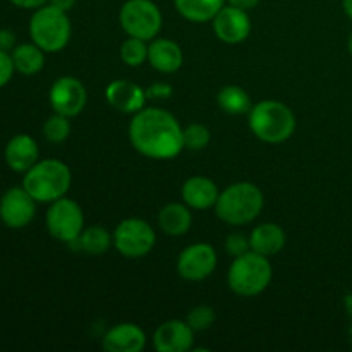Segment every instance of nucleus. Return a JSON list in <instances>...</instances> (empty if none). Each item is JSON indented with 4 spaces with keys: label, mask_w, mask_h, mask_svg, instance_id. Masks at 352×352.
I'll use <instances>...</instances> for the list:
<instances>
[{
    "label": "nucleus",
    "mask_w": 352,
    "mask_h": 352,
    "mask_svg": "<svg viewBox=\"0 0 352 352\" xmlns=\"http://www.w3.org/2000/svg\"><path fill=\"white\" fill-rule=\"evenodd\" d=\"M129 141L138 153L151 160H170L184 150L181 124L160 107H144L133 113Z\"/></svg>",
    "instance_id": "f257e3e1"
},
{
    "label": "nucleus",
    "mask_w": 352,
    "mask_h": 352,
    "mask_svg": "<svg viewBox=\"0 0 352 352\" xmlns=\"http://www.w3.org/2000/svg\"><path fill=\"white\" fill-rule=\"evenodd\" d=\"M248 124L258 140L270 144L287 141L298 126L294 112L278 100H263L254 103L248 112Z\"/></svg>",
    "instance_id": "f03ea898"
},
{
    "label": "nucleus",
    "mask_w": 352,
    "mask_h": 352,
    "mask_svg": "<svg viewBox=\"0 0 352 352\" xmlns=\"http://www.w3.org/2000/svg\"><path fill=\"white\" fill-rule=\"evenodd\" d=\"M265 196L253 182H234L220 191L215 203V213L229 226H246L261 213Z\"/></svg>",
    "instance_id": "7ed1b4c3"
},
{
    "label": "nucleus",
    "mask_w": 352,
    "mask_h": 352,
    "mask_svg": "<svg viewBox=\"0 0 352 352\" xmlns=\"http://www.w3.org/2000/svg\"><path fill=\"white\" fill-rule=\"evenodd\" d=\"M72 174L67 164L57 158L38 160L28 172H24L23 188L36 199L38 203H47L64 198L71 188Z\"/></svg>",
    "instance_id": "20e7f679"
},
{
    "label": "nucleus",
    "mask_w": 352,
    "mask_h": 352,
    "mask_svg": "<svg viewBox=\"0 0 352 352\" xmlns=\"http://www.w3.org/2000/svg\"><path fill=\"white\" fill-rule=\"evenodd\" d=\"M274 277L270 258L254 251L234 258L227 272V284L234 294L241 298L260 296L270 285Z\"/></svg>",
    "instance_id": "39448f33"
},
{
    "label": "nucleus",
    "mask_w": 352,
    "mask_h": 352,
    "mask_svg": "<svg viewBox=\"0 0 352 352\" xmlns=\"http://www.w3.org/2000/svg\"><path fill=\"white\" fill-rule=\"evenodd\" d=\"M72 26L67 12L52 3L34 9L30 19V36L45 54H57L67 47Z\"/></svg>",
    "instance_id": "423d86ee"
},
{
    "label": "nucleus",
    "mask_w": 352,
    "mask_h": 352,
    "mask_svg": "<svg viewBox=\"0 0 352 352\" xmlns=\"http://www.w3.org/2000/svg\"><path fill=\"white\" fill-rule=\"evenodd\" d=\"M119 23L127 36L151 41L160 34L164 16L153 0H127L119 10Z\"/></svg>",
    "instance_id": "0eeeda50"
},
{
    "label": "nucleus",
    "mask_w": 352,
    "mask_h": 352,
    "mask_svg": "<svg viewBox=\"0 0 352 352\" xmlns=\"http://www.w3.org/2000/svg\"><path fill=\"white\" fill-rule=\"evenodd\" d=\"M47 230L54 239L71 244L85 229V213L74 199L58 198L50 203L45 217Z\"/></svg>",
    "instance_id": "6e6552de"
},
{
    "label": "nucleus",
    "mask_w": 352,
    "mask_h": 352,
    "mask_svg": "<svg viewBox=\"0 0 352 352\" xmlns=\"http://www.w3.org/2000/svg\"><path fill=\"white\" fill-rule=\"evenodd\" d=\"M112 237L116 250L129 260L146 256L157 244V234L153 227L141 219L122 220L116 227Z\"/></svg>",
    "instance_id": "1a4fd4ad"
},
{
    "label": "nucleus",
    "mask_w": 352,
    "mask_h": 352,
    "mask_svg": "<svg viewBox=\"0 0 352 352\" xmlns=\"http://www.w3.org/2000/svg\"><path fill=\"white\" fill-rule=\"evenodd\" d=\"M38 201L21 186L9 188L0 196V222L9 229H24L36 215Z\"/></svg>",
    "instance_id": "9d476101"
},
{
    "label": "nucleus",
    "mask_w": 352,
    "mask_h": 352,
    "mask_svg": "<svg viewBox=\"0 0 352 352\" xmlns=\"http://www.w3.org/2000/svg\"><path fill=\"white\" fill-rule=\"evenodd\" d=\"M48 102L55 113L72 119L85 110L88 93H86L85 85L78 78L62 76L52 85L50 91H48Z\"/></svg>",
    "instance_id": "9b49d317"
},
{
    "label": "nucleus",
    "mask_w": 352,
    "mask_h": 352,
    "mask_svg": "<svg viewBox=\"0 0 352 352\" xmlns=\"http://www.w3.org/2000/svg\"><path fill=\"white\" fill-rule=\"evenodd\" d=\"M219 256L212 244L195 243L181 251L177 258V274L188 282H201L215 272Z\"/></svg>",
    "instance_id": "f8f14e48"
},
{
    "label": "nucleus",
    "mask_w": 352,
    "mask_h": 352,
    "mask_svg": "<svg viewBox=\"0 0 352 352\" xmlns=\"http://www.w3.org/2000/svg\"><path fill=\"white\" fill-rule=\"evenodd\" d=\"M213 33L220 41L237 45L246 40L251 33V19L248 10L237 9L234 6H223L212 19Z\"/></svg>",
    "instance_id": "ddd939ff"
},
{
    "label": "nucleus",
    "mask_w": 352,
    "mask_h": 352,
    "mask_svg": "<svg viewBox=\"0 0 352 352\" xmlns=\"http://www.w3.org/2000/svg\"><path fill=\"white\" fill-rule=\"evenodd\" d=\"M195 344V330L186 320H168L153 333V347L158 352H188Z\"/></svg>",
    "instance_id": "4468645a"
},
{
    "label": "nucleus",
    "mask_w": 352,
    "mask_h": 352,
    "mask_svg": "<svg viewBox=\"0 0 352 352\" xmlns=\"http://www.w3.org/2000/svg\"><path fill=\"white\" fill-rule=\"evenodd\" d=\"M105 100L112 109L124 113H136L144 109L146 89L126 79H113L105 88Z\"/></svg>",
    "instance_id": "2eb2a0df"
},
{
    "label": "nucleus",
    "mask_w": 352,
    "mask_h": 352,
    "mask_svg": "<svg viewBox=\"0 0 352 352\" xmlns=\"http://www.w3.org/2000/svg\"><path fill=\"white\" fill-rule=\"evenodd\" d=\"M3 158H6V164L10 170L24 174L40 160V148H38V143L33 136L21 133L7 141Z\"/></svg>",
    "instance_id": "dca6fc26"
},
{
    "label": "nucleus",
    "mask_w": 352,
    "mask_h": 352,
    "mask_svg": "<svg viewBox=\"0 0 352 352\" xmlns=\"http://www.w3.org/2000/svg\"><path fill=\"white\" fill-rule=\"evenodd\" d=\"M107 352H141L146 347V333L136 323H117L103 336Z\"/></svg>",
    "instance_id": "f3484780"
},
{
    "label": "nucleus",
    "mask_w": 352,
    "mask_h": 352,
    "mask_svg": "<svg viewBox=\"0 0 352 352\" xmlns=\"http://www.w3.org/2000/svg\"><path fill=\"white\" fill-rule=\"evenodd\" d=\"M219 195V186L205 175H192L186 179L181 189L182 201L191 210L215 208Z\"/></svg>",
    "instance_id": "a211bd4d"
},
{
    "label": "nucleus",
    "mask_w": 352,
    "mask_h": 352,
    "mask_svg": "<svg viewBox=\"0 0 352 352\" xmlns=\"http://www.w3.org/2000/svg\"><path fill=\"white\" fill-rule=\"evenodd\" d=\"M148 62L155 71L162 74H172L179 71L184 62L181 47L168 38H155L148 45Z\"/></svg>",
    "instance_id": "6ab92c4d"
},
{
    "label": "nucleus",
    "mask_w": 352,
    "mask_h": 352,
    "mask_svg": "<svg viewBox=\"0 0 352 352\" xmlns=\"http://www.w3.org/2000/svg\"><path fill=\"white\" fill-rule=\"evenodd\" d=\"M285 243H287V237H285L284 229L280 226H277V223H260L250 234L251 251L268 258L280 253L284 250Z\"/></svg>",
    "instance_id": "aec40b11"
},
{
    "label": "nucleus",
    "mask_w": 352,
    "mask_h": 352,
    "mask_svg": "<svg viewBox=\"0 0 352 352\" xmlns=\"http://www.w3.org/2000/svg\"><path fill=\"white\" fill-rule=\"evenodd\" d=\"M192 226L191 208L186 203H167L158 212V227L167 236H184Z\"/></svg>",
    "instance_id": "412c9836"
},
{
    "label": "nucleus",
    "mask_w": 352,
    "mask_h": 352,
    "mask_svg": "<svg viewBox=\"0 0 352 352\" xmlns=\"http://www.w3.org/2000/svg\"><path fill=\"white\" fill-rule=\"evenodd\" d=\"M78 246L79 251L86 254H91V256H102L107 251L110 250V246L113 244V237L105 227L102 226H91L82 229V232L79 234V237L76 241H72L69 246Z\"/></svg>",
    "instance_id": "4be33fe9"
},
{
    "label": "nucleus",
    "mask_w": 352,
    "mask_h": 352,
    "mask_svg": "<svg viewBox=\"0 0 352 352\" xmlns=\"http://www.w3.org/2000/svg\"><path fill=\"white\" fill-rule=\"evenodd\" d=\"M226 3V0H174L177 12L191 23H212Z\"/></svg>",
    "instance_id": "5701e85b"
},
{
    "label": "nucleus",
    "mask_w": 352,
    "mask_h": 352,
    "mask_svg": "<svg viewBox=\"0 0 352 352\" xmlns=\"http://www.w3.org/2000/svg\"><path fill=\"white\" fill-rule=\"evenodd\" d=\"M12 62L16 72L23 76H34L43 69L45 52L36 43H19L12 52Z\"/></svg>",
    "instance_id": "b1692460"
},
{
    "label": "nucleus",
    "mask_w": 352,
    "mask_h": 352,
    "mask_svg": "<svg viewBox=\"0 0 352 352\" xmlns=\"http://www.w3.org/2000/svg\"><path fill=\"white\" fill-rule=\"evenodd\" d=\"M217 103L223 112L230 113V116H243V113L250 112L253 107L246 89L236 85L223 86L217 95Z\"/></svg>",
    "instance_id": "393cba45"
},
{
    "label": "nucleus",
    "mask_w": 352,
    "mask_h": 352,
    "mask_svg": "<svg viewBox=\"0 0 352 352\" xmlns=\"http://www.w3.org/2000/svg\"><path fill=\"white\" fill-rule=\"evenodd\" d=\"M120 58L129 67H140L148 62V41L129 36L120 45Z\"/></svg>",
    "instance_id": "a878e982"
},
{
    "label": "nucleus",
    "mask_w": 352,
    "mask_h": 352,
    "mask_svg": "<svg viewBox=\"0 0 352 352\" xmlns=\"http://www.w3.org/2000/svg\"><path fill=\"white\" fill-rule=\"evenodd\" d=\"M41 131H43V136L48 143H64L69 138V134H71V122H69V117L54 112V116H50L45 120L43 129Z\"/></svg>",
    "instance_id": "bb28decb"
},
{
    "label": "nucleus",
    "mask_w": 352,
    "mask_h": 352,
    "mask_svg": "<svg viewBox=\"0 0 352 352\" xmlns=\"http://www.w3.org/2000/svg\"><path fill=\"white\" fill-rule=\"evenodd\" d=\"M182 138H184V148L191 151H201L210 144L212 134L203 124H189L182 129Z\"/></svg>",
    "instance_id": "cd10ccee"
},
{
    "label": "nucleus",
    "mask_w": 352,
    "mask_h": 352,
    "mask_svg": "<svg viewBox=\"0 0 352 352\" xmlns=\"http://www.w3.org/2000/svg\"><path fill=\"white\" fill-rule=\"evenodd\" d=\"M215 309L208 305L195 306V308L188 313V316H186V322H188V325L191 327L195 332H205V330H208L210 327L215 323Z\"/></svg>",
    "instance_id": "c85d7f7f"
},
{
    "label": "nucleus",
    "mask_w": 352,
    "mask_h": 352,
    "mask_svg": "<svg viewBox=\"0 0 352 352\" xmlns=\"http://www.w3.org/2000/svg\"><path fill=\"white\" fill-rule=\"evenodd\" d=\"M226 251L227 254L232 258H237L241 256V254L248 253V251H251L250 237H246L244 234H239V232L229 234L226 239Z\"/></svg>",
    "instance_id": "c756f323"
},
{
    "label": "nucleus",
    "mask_w": 352,
    "mask_h": 352,
    "mask_svg": "<svg viewBox=\"0 0 352 352\" xmlns=\"http://www.w3.org/2000/svg\"><path fill=\"white\" fill-rule=\"evenodd\" d=\"M14 72H16V67H14L12 55L9 52L0 50V88L9 85Z\"/></svg>",
    "instance_id": "7c9ffc66"
},
{
    "label": "nucleus",
    "mask_w": 352,
    "mask_h": 352,
    "mask_svg": "<svg viewBox=\"0 0 352 352\" xmlns=\"http://www.w3.org/2000/svg\"><path fill=\"white\" fill-rule=\"evenodd\" d=\"M172 95V86L168 82H153L150 88H146L148 100H165Z\"/></svg>",
    "instance_id": "2f4dec72"
},
{
    "label": "nucleus",
    "mask_w": 352,
    "mask_h": 352,
    "mask_svg": "<svg viewBox=\"0 0 352 352\" xmlns=\"http://www.w3.org/2000/svg\"><path fill=\"white\" fill-rule=\"evenodd\" d=\"M16 33L10 30H7V28H2L0 30V50L3 52H12L14 48H16Z\"/></svg>",
    "instance_id": "473e14b6"
},
{
    "label": "nucleus",
    "mask_w": 352,
    "mask_h": 352,
    "mask_svg": "<svg viewBox=\"0 0 352 352\" xmlns=\"http://www.w3.org/2000/svg\"><path fill=\"white\" fill-rule=\"evenodd\" d=\"M12 6L19 7V9H38V7L48 3V0H9Z\"/></svg>",
    "instance_id": "72a5a7b5"
},
{
    "label": "nucleus",
    "mask_w": 352,
    "mask_h": 352,
    "mask_svg": "<svg viewBox=\"0 0 352 352\" xmlns=\"http://www.w3.org/2000/svg\"><path fill=\"white\" fill-rule=\"evenodd\" d=\"M229 6L237 7V9H243V10H251L260 3V0H226Z\"/></svg>",
    "instance_id": "f704fd0d"
},
{
    "label": "nucleus",
    "mask_w": 352,
    "mask_h": 352,
    "mask_svg": "<svg viewBox=\"0 0 352 352\" xmlns=\"http://www.w3.org/2000/svg\"><path fill=\"white\" fill-rule=\"evenodd\" d=\"M48 3H52V6L58 7V9L65 10V12H69V10L74 7L76 0H48Z\"/></svg>",
    "instance_id": "c9c22d12"
},
{
    "label": "nucleus",
    "mask_w": 352,
    "mask_h": 352,
    "mask_svg": "<svg viewBox=\"0 0 352 352\" xmlns=\"http://www.w3.org/2000/svg\"><path fill=\"white\" fill-rule=\"evenodd\" d=\"M342 9L346 16L352 21V0H342Z\"/></svg>",
    "instance_id": "e433bc0d"
},
{
    "label": "nucleus",
    "mask_w": 352,
    "mask_h": 352,
    "mask_svg": "<svg viewBox=\"0 0 352 352\" xmlns=\"http://www.w3.org/2000/svg\"><path fill=\"white\" fill-rule=\"evenodd\" d=\"M347 48H349V54L352 55V33H351L349 40H347Z\"/></svg>",
    "instance_id": "4c0bfd02"
}]
</instances>
